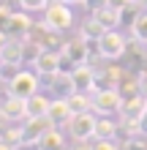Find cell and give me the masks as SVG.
Masks as SVG:
<instances>
[{"mask_svg": "<svg viewBox=\"0 0 147 150\" xmlns=\"http://www.w3.org/2000/svg\"><path fill=\"white\" fill-rule=\"evenodd\" d=\"M52 0H19V6L25 8L27 14H38V11H46V6Z\"/></svg>", "mask_w": 147, "mask_h": 150, "instance_id": "24", "label": "cell"}, {"mask_svg": "<svg viewBox=\"0 0 147 150\" xmlns=\"http://www.w3.org/2000/svg\"><path fill=\"white\" fill-rule=\"evenodd\" d=\"M0 139L8 145H16V147H22V126L16 123V126H3L0 128Z\"/></svg>", "mask_w": 147, "mask_h": 150, "instance_id": "22", "label": "cell"}, {"mask_svg": "<svg viewBox=\"0 0 147 150\" xmlns=\"http://www.w3.org/2000/svg\"><path fill=\"white\" fill-rule=\"evenodd\" d=\"M120 150H147V145L142 142V139H136V137H131V139H125V142L120 145Z\"/></svg>", "mask_w": 147, "mask_h": 150, "instance_id": "27", "label": "cell"}, {"mask_svg": "<svg viewBox=\"0 0 147 150\" xmlns=\"http://www.w3.org/2000/svg\"><path fill=\"white\" fill-rule=\"evenodd\" d=\"M6 38H8V33H6V30H0V47H3V41H6Z\"/></svg>", "mask_w": 147, "mask_h": 150, "instance_id": "32", "label": "cell"}, {"mask_svg": "<svg viewBox=\"0 0 147 150\" xmlns=\"http://www.w3.org/2000/svg\"><path fill=\"white\" fill-rule=\"evenodd\" d=\"M87 150H120V145H117V139H93Z\"/></svg>", "mask_w": 147, "mask_h": 150, "instance_id": "25", "label": "cell"}, {"mask_svg": "<svg viewBox=\"0 0 147 150\" xmlns=\"http://www.w3.org/2000/svg\"><path fill=\"white\" fill-rule=\"evenodd\" d=\"M30 28H33V19L27 16V11L22 8V11H14L11 14V22H8V30L6 33L14 36V38H25L30 33Z\"/></svg>", "mask_w": 147, "mask_h": 150, "instance_id": "14", "label": "cell"}, {"mask_svg": "<svg viewBox=\"0 0 147 150\" xmlns=\"http://www.w3.org/2000/svg\"><path fill=\"white\" fill-rule=\"evenodd\" d=\"M0 117L6 123H22L27 117V107H25V98L19 96H3V101H0Z\"/></svg>", "mask_w": 147, "mask_h": 150, "instance_id": "8", "label": "cell"}, {"mask_svg": "<svg viewBox=\"0 0 147 150\" xmlns=\"http://www.w3.org/2000/svg\"><path fill=\"white\" fill-rule=\"evenodd\" d=\"M33 68H36L38 76H52L57 71H63V55L57 49H41V55L36 57Z\"/></svg>", "mask_w": 147, "mask_h": 150, "instance_id": "9", "label": "cell"}, {"mask_svg": "<svg viewBox=\"0 0 147 150\" xmlns=\"http://www.w3.org/2000/svg\"><path fill=\"white\" fill-rule=\"evenodd\" d=\"M63 3H68V6H74V3H84V0H63Z\"/></svg>", "mask_w": 147, "mask_h": 150, "instance_id": "33", "label": "cell"}, {"mask_svg": "<svg viewBox=\"0 0 147 150\" xmlns=\"http://www.w3.org/2000/svg\"><path fill=\"white\" fill-rule=\"evenodd\" d=\"M84 8H87V11L93 14V11H98V8L101 6H106V0H84V3H82Z\"/></svg>", "mask_w": 147, "mask_h": 150, "instance_id": "29", "label": "cell"}, {"mask_svg": "<svg viewBox=\"0 0 147 150\" xmlns=\"http://www.w3.org/2000/svg\"><path fill=\"white\" fill-rule=\"evenodd\" d=\"M44 22L49 25V28L65 33V30L74 25V11H71V6L63 3V0H52V3L46 6V11H44Z\"/></svg>", "mask_w": 147, "mask_h": 150, "instance_id": "4", "label": "cell"}, {"mask_svg": "<svg viewBox=\"0 0 147 150\" xmlns=\"http://www.w3.org/2000/svg\"><path fill=\"white\" fill-rule=\"evenodd\" d=\"M123 107V96L117 87H103L93 93V112L96 115H115Z\"/></svg>", "mask_w": 147, "mask_h": 150, "instance_id": "5", "label": "cell"}, {"mask_svg": "<svg viewBox=\"0 0 147 150\" xmlns=\"http://www.w3.org/2000/svg\"><path fill=\"white\" fill-rule=\"evenodd\" d=\"M144 112H147V96L139 93V96H134V98H125L123 101V107H120V117H123L125 123H139L144 117Z\"/></svg>", "mask_w": 147, "mask_h": 150, "instance_id": "10", "label": "cell"}, {"mask_svg": "<svg viewBox=\"0 0 147 150\" xmlns=\"http://www.w3.org/2000/svg\"><path fill=\"white\" fill-rule=\"evenodd\" d=\"M74 117V109L68 98H52L49 104V120L55 123V126H68V120Z\"/></svg>", "mask_w": 147, "mask_h": 150, "instance_id": "13", "label": "cell"}, {"mask_svg": "<svg viewBox=\"0 0 147 150\" xmlns=\"http://www.w3.org/2000/svg\"><path fill=\"white\" fill-rule=\"evenodd\" d=\"M103 33H106V28H103V25H101L93 14L82 22V28H79V36H82V38H87V41H98Z\"/></svg>", "mask_w": 147, "mask_h": 150, "instance_id": "17", "label": "cell"}, {"mask_svg": "<svg viewBox=\"0 0 147 150\" xmlns=\"http://www.w3.org/2000/svg\"><path fill=\"white\" fill-rule=\"evenodd\" d=\"M0 120H3V117H0Z\"/></svg>", "mask_w": 147, "mask_h": 150, "instance_id": "35", "label": "cell"}, {"mask_svg": "<svg viewBox=\"0 0 147 150\" xmlns=\"http://www.w3.org/2000/svg\"><path fill=\"white\" fill-rule=\"evenodd\" d=\"M49 128H55V123L49 120V115H44V117H25V126H22V147L25 145H38V139L44 137Z\"/></svg>", "mask_w": 147, "mask_h": 150, "instance_id": "7", "label": "cell"}, {"mask_svg": "<svg viewBox=\"0 0 147 150\" xmlns=\"http://www.w3.org/2000/svg\"><path fill=\"white\" fill-rule=\"evenodd\" d=\"M139 6H147V0H139Z\"/></svg>", "mask_w": 147, "mask_h": 150, "instance_id": "34", "label": "cell"}, {"mask_svg": "<svg viewBox=\"0 0 147 150\" xmlns=\"http://www.w3.org/2000/svg\"><path fill=\"white\" fill-rule=\"evenodd\" d=\"M41 90V76L36 71H19L14 76V82L8 85V93L11 96H19V98H30Z\"/></svg>", "mask_w": 147, "mask_h": 150, "instance_id": "6", "label": "cell"}, {"mask_svg": "<svg viewBox=\"0 0 147 150\" xmlns=\"http://www.w3.org/2000/svg\"><path fill=\"white\" fill-rule=\"evenodd\" d=\"M71 79H74V87L82 93H93L96 90V68L90 63H79L71 68Z\"/></svg>", "mask_w": 147, "mask_h": 150, "instance_id": "11", "label": "cell"}, {"mask_svg": "<svg viewBox=\"0 0 147 150\" xmlns=\"http://www.w3.org/2000/svg\"><path fill=\"white\" fill-rule=\"evenodd\" d=\"M139 87H142V93L147 96V74H142V76H139Z\"/></svg>", "mask_w": 147, "mask_h": 150, "instance_id": "30", "label": "cell"}, {"mask_svg": "<svg viewBox=\"0 0 147 150\" xmlns=\"http://www.w3.org/2000/svg\"><path fill=\"white\" fill-rule=\"evenodd\" d=\"M0 85H3V82H0Z\"/></svg>", "mask_w": 147, "mask_h": 150, "instance_id": "36", "label": "cell"}, {"mask_svg": "<svg viewBox=\"0 0 147 150\" xmlns=\"http://www.w3.org/2000/svg\"><path fill=\"white\" fill-rule=\"evenodd\" d=\"M96 120L98 115L96 112H76L71 120H68V134H71L74 142H90V139H96Z\"/></svg>", "mask_w": 147, "mask_h": 150, "instance_id": "1", "label": "cell"}, {"mask_svg": "<svg viewBox=\"0 0 147 150\" xmlns=\"http://www.w3.org/2000/svg\"><path fill=\"white\" fill-rule=\"evenodd\" d=\"M112 8H117V11H128L131 6H139V0H106Z\"/></svg>", "mask_w": 147, "mask_h": 150, "instance_id": "28", "label": "cell"}, {"mask_svg": "<svg viewBox=\"0 0 147 150\" xmlns=\"http://www.w3.org/2000/svg\"><path fill=\"white\" fill-rule=\"evenodd\" d=\"M11 14H14V8H11V6H8V3H0V30H8Z\"/></svg>", "mask_w": 147, "mask_h": 150, "instance_id": "26", "label": "cell"}, {"mask_svg": "<svg viewBox=\"0 0 147 150\" xmlns=\"http://www.w3.org/2000/svg\"><path fill=\"white\" fill-rule=\"evenodd\" d=\"M60 55H63V71H71L74 66L79 63H87V55H90V41L76 36L71 41L63 44V49H60Z\"/></svg>", "mask_w": 147, "mask_h": 150, "instance_id": "2", "label": "cell"}, {"mask_svg": "<svg viewBox=\"0 0 147 150\" xmlns=\"http://www.w3.org/2000/svg\"><path fill=\"white\" fill-rule=\"evenodd\" d=\"M96 44H98V52H101L106 60H112V63L120 60V57L125 55V49H128V38H125L117 28H115V30H106Z\"/></svg>", "mask_w": 147, "mask_h": 150, "instance_id": "3", "label": "cell"}, {"mask_svg": "<svg viewBox=\"0 0 147 150\" xmlns=\"http://www.w3.org/2000/svg\"><path fill=\"white\" fill-rule=\"evenodd\" d=\"M68 104H71L74 115H76V112H90V109H93V93H82V90H76V93L68 96Z\"/></svg>", "mask_w": 147, "mask_h": 150, "instance_id": "21", "label": "cell"}, {"mask_svg": "<svg viewBox=\"0 0 147 150\" xmlns=\"http://www.w3.org/2000/svg\"><path fill=\"white\" fill-rule=\"evenodd\" d=\"M93 16H96V19H98L106 30H115V28H120V22H123V11L112 8L109 3H106V6H101L98 11H93Z\"/></svg>", "mask_w": 147, "mask_h": 150, "instance_id": "16", "label": "cell"}, {"mask_svg": "<svg viewBox=\"0 0 147 150\" xmlns=\"http://www.w3.org/2000/svg\"><path fill=\"white\" fill-rule=\"evenodd\" d=\"M22 49H25V38H14L8 36L0 47V60L3 63H25L22 60Z\"/></svg>", "mask_w": 147, "mask_h": 150, "instance_id": "12", "label": "cell"}, {"mask_svg": "<svg viewBox=\"0 0 147 150\" xmlns=\"http://www.w3.org/2000/svg\"><path fill=\"white\" fill-rule=\"evenodd\" d=\"M49 104L52 98L44 93H36V96H30V98H25V107H27V117H44V115H49Z\"/></svg>", "mask_w": 147, "mask_h": 150, "instance_id": "15", "label": "cell"}, {"mask_svg": "<svg viewBox=\"0 0 147 150\" xmlns=\"http://www.w3.org/2000/svg\"><path fill=\"white\" fill-rule=\"evenodd\" d=\"M22 71V63H3V60H0V82H3L6 87L14 82V76Z\"/></svg>", "mask_w": 147, "mask_h": 150, "instance_id": "23", "label": "cell"}, {"mask_svg": "<svg viewBox=\"0 0 147 150\" xmlns=\"http://www.w3.org/2000/svg\"><path fill=\"white\" fill-rule=\"evenodd\" d=\"M131 36H134V41L147 44V11H139L131 19Z\"/></svg>", "mask_w": 147, "mask_h": 150, "instance_id": "20", "label": "cell"}, {"mask_svg": "<svg viewBox=\"0 0 147 150\" xmlns=\"http://www.w3.org/2000/svg\"><path fill=\"white\" fill-rule=\"evenodd\" d=\"M63 147H65V139H63V134L57 131V126L49 128L46 134L38 139V150H63Z\"/></svg>", "mask_w": 147, "mask_h": 150, "instance_id": "19", "label": "cell"}, {"mask_svg": "<svg viewBox=\"0 0 147 150\" xmlns=\"http://www.w3.org/2000/svg\"><path fill=\"white\" fill-rule=\"evenodd\" d=\"M0 150H16V145H8V142H3V139H0Z\"/></svg>", "mask_w": 147, "mask_h": 150, "instance_id": "31", "label": "cell"}, {"mask_svg": "<svg viewBox=\"0 0 147 150\" xmlns=\"http://www.w3.org/2000/svg\"><path fill=\"white\" fill-rule=\"evenodd\" d=\"M117 126L120 123L109 120V115H98V120H96V139H117Z\"/></svg>", "mask_w": 147, "mask_h": 150, "instance_id": "18", "label": "cell"}]
</instances>
